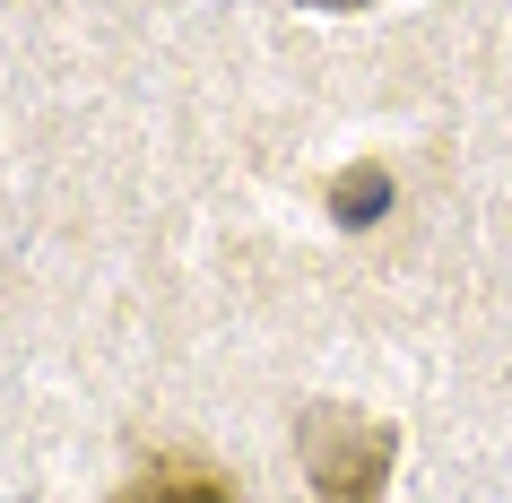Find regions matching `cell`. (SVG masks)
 Wrapping results in <instances>:
<instances>
[{
	"mask_svg": "<svg viewBox=\"0 0 512 503\" xmlns=\"http://www.w3.org/2000/svg\"><path fill=\"white\" fill-rule=\"evenodd\" d=\"M296 460H304V477H313V495H322V503H374L382 486H391L400 434L374 425V417H356V408H304Z\"/></svg>",
	"mask_w": 512,
	"mask_h": 503,
	"instance_id": "1",
	"label": "cell"
},
{
	"mask_svg": "<svg viewBox=\"0 0 512 503\" xmlns=\"http://www.w3.org/2000/svg\"><path fill=\"white\" fill-rule=\"evenodd\" d=\"M382 209H391V174H382V165L339 174V191H330V217H339V226H374Z\"/></svg>",
	"mask_w": 512,
	"mask_h": 503,
	"instance_id": "2",
	"label": "cell"
},
{
	"mask_svg": "<svg viewBox=\"0 0 512 503\" xmlns=\"http://www.w3.org/2000/svg\"><path fill=\"white\" fill-rule=\"evenodd\" d=\"M122 503H235L217 477H200V469H183V477H148V486H131Z\"/></svg>",
	"mask_w": 512,
	"mask_h": 503,
	"instance_id": "3",
	"label": "cell"
},
{
	"mask_svg": "<svg viewBox=\"0 0 512 503\" xmlns=\"http://www.w3.org/2000/svg\"><path fill=\"white\" fill-rule=\"evenodd\" d=\"M313 9H365V0H313Z\"/></svg>",
	"mask_w": 512,
	"mask_h": 503,
	"instance_id": "4",
	"label": "cell"
}]
</instances>
